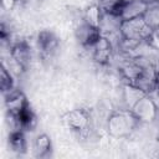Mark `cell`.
<instances>
[{
    "label": "cell",
    "instance_id": "6da1fadb",
    "mask_svg": "<svg viewBox=\"0 0 159 159\" xmlns=\"http://www.w3.org/2000/svg\"><path fill=\"white\" fill-rule=\"evenodd\" d=\"M75 36L81 46L91 50L102 39L103 34L101 26L91 24L84 19H82L75 30Z\"/></svg>",
    "mask_w": 159,
    "mask_h": 159
},
{
    "label": "cell",
    "instance_id": "7a4b0ae2",
    "mask_svg": "<svg viewBox=\"0 0 159 159\" xmlns=\"http://www.w3.org/2000/svg\"><path fill=\"white\" fill-rule=\"evenodd\" d=\"M132 114L138 122H150L157 114V106L152 98L144 94L132 106Z\"/></svg>",
    "mask_w": 159,
    "mask_h": 159
},
{
    "label": "cell",
    "instance_id": "3957f363",
    "mask_svg": "<svg viewBox=\"0 0 159 159\" xmlns=\"http://www.w3.org/2000/svg\"><path fill=\"white\" fill-rule=\"evenodd\" d=\"M10 56L21 70H27L31 61V47L26 41H17L10 47Z\"/></svg>",
    "mask_w": 159,
    "mask_h": 159
},
{
    "label": "cell",
    "instance_id": "277c9868",
    "mask_svg": "<svg viewBox=\"0 0 159 159\" xmlns=\"http://www.w3.org/2000/svg\"><path fill=\"white\" fill-rule=\"evenodd\" d=\"M36 46H37L39 52L43 57H50L55 53V51L58 47V39L52 31L42 30L37 35Z\"/></svg>",
    "mask_w": 159,
    "mask_h": 159
},
{
    "label": "cell",
    "instance_id": "5b68a950",
    "mask_svg": "<svg viewBox=\"0 0 159 159\" xmlns=\"http://www.w3.org/2000/svg\"><path fill=\"white\" fill-rule=\"evenodd\" d=\"M137 120L134 116L130 113H117L113 114L108 120V128L114 134L123 135L128 132V129L132 128V122Z\"/></svg>",
    "mask_w": 159,
    "mask_h": 159
},
{
    "label": "cell",
    "instance_id": "8992f818",
    "mask_svg": "<svg viewBox=\"0 0 159 159\" xmlns=\"http://www.w3.org/2000/svg\"><path fill=\"white\" fill-rule=\"evenodd\" d=\"M66 122L71 129L77 130V132H82V130H86L88 128L89 116L83 109H73L70 113H67Z\"/></svg>",
    "mask_w": 159,
    "mask_h": 159
},
{
    "label": "cell",
    "instance_id": "52a82bcc",
    "mask_svg": "<svg viewBox=\"0 0 159 159\" xmlns=\"http://www.w3.org/2000/svg\"><path fill=\"white\" fill-rule=\"evenodd\" d=\"M92 50V55H93V60L96 62H98L99 65H104L108 62V60L111 58V52H112V46L109 40L106 36H102V39L91 48Z\"/></svg>",
    "mask_w": 159,
    "mask_h": 159
},
{
    "label": "cell",
    "instance_id": "ba28073f",
    "mask_svg": "<svg viewBox=\"0 0 159 159\" xmlns=\"http://www.w3.org/2000/svg\"><path fill=\"white\" fill-rule=\"evenodd\" d=\"M25 130L20 128H12L9 134V147L14 153L24 154L27 150V142L25 137Z\"/></svg>",
    "mask_w": 159,
    "mask_h": 159
},
{
    "label": "cell",
    "instance_id": "9c48e42d",
    "mask_svg": "<svg viewBox=\"0 0 159 159\" xmlns=\"http://www.w3.org/2000/svg\"><path fill=\"white\" fill-rule=\"evenodd\" d=\"M52 149V144L50 140V137L46 134H40L36 137L34 142V152L37 158H45L50 155V152Z\"/></svg>",
    "mask_w": 159,
    "mask_h": 159
},
{
    "label": "cell",
    "instance_id": "30bf717a",
    "mask_svg": "<svg viewBox=\"0 0 159 159\" xmlns=\"http://www.w3.org/2000/svg\"><path fill=\"white\" fill-rule=\"evenodd\" d=\"M0 86H1V92L4 96L9 94L12 92L15 88V80L12 77V73L5 67H1V76H0Z\"/></svg>",
    "mask_w": 159,
    "mask_h": 159
},
{
    "label": "cell",
    "instance_id": "8fae6325",
    "mask_svg": "<svg viewBox=\"0 0 159 159\" xmlns=\"http://www.w3.org/2000/svg\"><path fill=\"white\" fill-rule=\"evenodd\" d=\"M17 0H1V5L4 7V10H11L15 5H16Z\"/></svg>",
    "mask_w": 159,
    "mask_h": 159
},
{
    "label": "cell",
    "instance_id": "7c38bea8",
    "mask_svg": "<svg viewBox=\"0 0 159 159\" xmlns=\"http://www.w3.org/2000/svg\"><path fill=\"white\" fill-rule=\"evenodd\" d=\"M155 91L158 92V96H159V67H157V84H155Z\"/></svg>",
    "mask_w": 159,
    "mask_h": 159
}]
</instances>
